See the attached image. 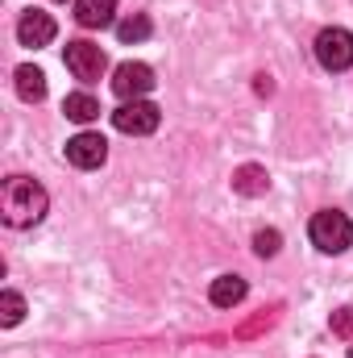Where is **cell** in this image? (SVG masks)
I'll list each match as a JSON object with an SVG mask.
<instances>
[{
    "label": "cell",
    "instance_id": "6da1fadb",
    "mask_svg": "<svg viewBox=\"0 0 353 358\" xmlns=\"http://www.w3.org/2000/svg\"><path fill=\"white\" fill-rule=\"evenodd\" d=\"M46 208H50V196H46V187L38 179H29V176L4 179V192H0V217H4V225L29 229V225H38L46 217Z\"/></svg>",
    "mask_w": 353,
    "mask_h": 358
},
{
    "label": "cell",
    "instance_id": "7a4b0ae2",
    "mask_svg": "<svg viewBox=\"0 0 353 358\" xmlns=\"http://www.w3.org/2000/svg\"><path fill=\"white\" fill-rule=\"evenodd\" d=\"M308 238H312L316 250H324V255H341V250H350V242H353V221L345 217V213H337V208H324V213L312 217Z\"/></svg>",
    "mask_w": 353,
    "mask_h": 358
},
{
    "label": "cell",
    "instance_id": "3957f363",
    "mask_svg": "<svg viewBox=\"0 0 353 358\" xmlns=\"http://www.w3.org/2000/svg\"><path fill=\"white\" fill-rule=\"evenodd\" d=\"M316 59H320L324 71H345V67H353V34L341 29V25L320 29V38H316Z\"/></svg>",
    "mask_w": 353,
    "mask_h": 358
},
{
    "label": "cell",
    "instance_id": "277c9868",
    "mask_svg": "<svg viewBox=\"0 0 353 358\" xmlns=\"http://www.w3.org/2000/svg\"><path fill=\"white\" fill-rule=\"evenodd\" d=\"M158 121H163V113H158V104H150V100H121V108L112 113V125H117L121 134H133V138L154 134Z\"/></svg>",
    "mask_w": 353,
    "mask_h": 358
},
{
    "label": "cell",
    "instance_id": "5b68a950",
    "mask_svg": "<svg viewBox=\"0 0 353 358\" xmlns=\"http://www.w3.org/2000/svg\"><path fill=\"white\" fill-rule=\"evenodd\" d=\"M63 63H67V71L75 76V80H84V84H91V80H100L104 71H108V55L96 46V42H67V55H63Z\"/></svg>",
    "mask_w": 353,
    "mask_h": 358
},
{
    "label": "cell",
    "instance_id": "8992f818",
    "mask_svg": "<svg viewBox=\"0 0 353 358\" xmlns=\"http://www.w3.org/2000/svg\"><path fill=\"white\" fill-rule=\"evenodd\" d=\"M154 88V71L146 63H121L112 71V92L121 100H146V92Z\"/></svg>",
    "mask_w": 353,
    "mask_h": 358
},
{
    "label": "cell",
    "instance_id": "52a82bcc",
    "mask_svg": "<svg viewBox=\"0 0 353 358\" xmlns=\"http://www.w3.org/2000/svg\"><path fill=\"white\" fill-rule=\"evenodd\" d=\"M104 159H108V142L100 134H75L67 142V163L80 167V171H96Z\"/></svg>",
    "mask_w": 353,
    "mask_h": 358
},
{
    "label": "cell",
    "instance_id": "ba28073f",
    "mask_svg": "<svg viewBox=\"0 0 353 358\" xmlns=\"http://www.w3.org/2000/svg\"><path fill=\"white\" fill-rule=\"evenodd\" d=\"M54 34H59V25H54V17L42 13V8H29V13L17 21V38H21V46H50Z\"/></svg>",
    "mask_w": 353,
    "mask_h": 358
},
{
    "label": "cell",
    "instance_id": "9c48e42d",
    "mask_svg": "<svg viewBox=\"0 0 353 358\" xmlns=\"http://www.w3.org/2000/svg\"><path fill=\"white\" fill-rule=\"evenodd\" d=\"M75 21L84 29H104L117 21V0H75Z\"/></svg>",
    "mask_w": 353,
    "mask_h": 358
},
{
    "label": "cell",
    "instance_id": "30bf717a",
    "mask_svg": "<svg viewBox=\"0 0 353 358\" xmlns=\"http://www.w3.org/2000/svg\"><path fill=\"white\" fill-rule=\"evenodd\" d=\"M246 292H250V287H246V279H241V275H220V279L212 283V292H208V296H212V304H216V308H237V304L246 300Z\"/></svg>",
    "mask_w": 353,
    "mask_h": 358
},
{
    "label": "cell",
    "instance_id": "8fae6325",
    "mask_svg": "<svg viewBox=\"0 0 353 358\" xmlns=\"http://www.w3.org/2000/svg\"><path fill=\"white\" fill-rule=\"evenodd\" d=\"M266 187H270V176L258 163H246L233 171V192H241V196H266Z\"/></svg>",
    "mask_w": 353,
    "mask_h": 358
},
{
    "label": "cell",
    "instance_id": "7c38bea8",
    "mask_svg": "<svg viewBox=\"0 0 353 358\" xmlns=\"http://www.w3.org/2000/svg\"><path fill=\"white\" fill-rule=\"evenodd\" d=\"M13 80H17V96H21V100H29V104L46 100V76H42L38 67H29V63H25V67H17V76H13Z\"/></svg>",
    "mask_w": 353,
    "mask_h": 358
},
{
    "label": "cell",
    "instance_id": "4fadbf2b",
    "mask_svg": "<svg viewBox=\"0 0 353 358\" xmlns=\"http://www.w3.org/2000/svg\"><path fill=\"white\" fill-rule=\"evenodd\" d=\"M63 113H67V121L88 125V121L100 117V104H96V96H88V92H71V96L63 100Z\"/></svg>",
    "mask_w": 353,
    "mask_h": 358
},
{
    "label": "cell",
    "instance_id": "5bb4252c",
    "mask_svg": "<svg viewBox=\"0 0 353 358\" xmlns=\"http://www.w3.org/2000/svg\"><path fill=\"white\" fill-rule=\"evenodd\" d=\"M150 29H154V25H150V17L133 13V17H125V21L117 25V38L129 46V42H146V38H150Z\"/></svg>",
    "mask_w": 353,
    "mask_h": 358
},
{
    "label": "cell",
    "instance_id": "9a60e30c",
    "mask_svg": "<svg viewBox=\"0 0 353 358\" xmlns=\"http://www.w3.org/2000/svg\"><path fill=\"white\" fill-rule=\"evenodd\" d=\"M21 317H25V300H21L17 292H0V325L13 329Z\"/></svg>",
    "mask_w": 353,
    "mask_h": 358
},
{
    "label": "cell",
    "instance_id": "2e32d148",
    "mask_svg": "<svg viewBox=\"0 0 353 358\" xmlns=\"http://www.w3.org/2000/svg\"><path fill=\"white\" fill-rule=\"evenodd\" d=\"M329 325H333V334H337V338H353V304L337 308V313L329 317Z\"/></svg>",
    "mask_w": 353,
    "mask_h": 358
},
{
    "label": "cell",
    "instance_id": "e0dca14e",
    "mask_svg": "<svg viewBox=\"0 0 353 358\" xmlns=\"http://www.w3.org/2000/svg\"><path fill=\"white\" fill-rule=\"evenodd\" d=\"M278 242H283V238H278V229H262V234L254 238V250H258L262 259H274V255H278Z\"/></svg>",
    "mask_w": 353,
    "mask_h": 358
},
{
    "label": "cell",
    "instance_id": "ac0fdd59",
    "mask_svg": "<svg viewBox=\"0 0 353 358\" xmlns=\"http://www.w3.org/2000/svg\"><path fill=\"white\" fill-rule=\"evenodd\" d=\"M274 317H278V308H270V313H262V317H258V321H250V325H246V329H241V338H254V334H258V329H266V325H274Z\"/></svg>",
    "mask_w": 353,
    "mask_h": 358
},
{
    "label": "cell",
    "instance_id": "d6986e66",
    "mask_svg": "<svg viewBox=\"0 0 353 358\" xmlns=\"http://www.w3.org/2000/svg\"><path fill=\"white\" fill-rule=\"evenodd\" d=\"M270 88H274V84H270V76H258V92H262V96H270Z\"/></svg>",
    "mask_w": 353,
    "mask_h": 358
},
{
    "label": "cell",
    "instance_id": "ffe728a7",
    "mask_svg": "<svg viewBox=\"0 0 353 358\" xmlns=\"http://www.w3.org/2000/svg\"><path fill=\"white\" fill-rule=\"evenodd\" d=\"M350 358H353V346H350Z\"/></svg>",
    "mask_w": 353,
    "mask_h": 358
}]
</instances>
